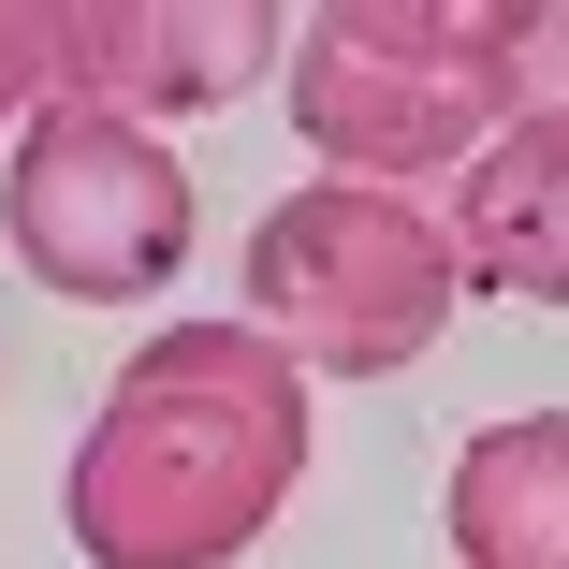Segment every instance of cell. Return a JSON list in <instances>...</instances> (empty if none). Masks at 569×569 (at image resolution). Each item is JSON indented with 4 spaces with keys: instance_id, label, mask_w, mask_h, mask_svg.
<instances>
[{
    "instance_id": "obj_1",
    "label": "cell",
    "mask_w": 569,
    "mask_h": 569,
    "mask_svg": "<svg viewBox=\"0 0 569 569\" xmlns=\"http://www.w3.org/2000/svg\"><path fill=\"white\" fill-rule=\"evenodd\" d=\"M292 482H307V380L234 307H204L102 380L59 468V526L88 569H234L292 511Z\"/></svg>"
},
{
    "instance_id": "obj_2",
    "label": "cell",
    "mask_w": 569,
    "mask_h": 569,
    "mask_svg": "<svg viewBox=\"0 0 569 569\" xmlns=\"http://www.w3.org/2000/svg\"><path fill=\"white\" fill-rule=\"evenodd\" d=\"M278 102L321 147V176H366V190L468 176L526 118L511 0H321V16H292Z\"/></svg>"
},
{
    "instance_id": "obj_3",
    "label": "cell",
    "mask_w": 569,
    "mask_h": 569,
    "mask_svg": "<svg viewBox=\"0 0 569 569\" xmlns=\"http://www.w3.org/2000/svg\"><path fill=\"white\" fill-rule=\"evenodd\" d=\"M468 278H452V234L409 204V190H366V176H307L249 219V336L292 351V380H395L423 366Z\"/></svg>"
},
{
    "instance_id": "obj_4",
    "label": "cell",
    "mask_w": 569,
    "mask_h": 569,
    "mask_svg": "<svg viewBox=\"0 0 569 569\" xmlns=\"http://www.w3.org/2000/svg\"><path fill=\"white\" fill-rule=\"evenodd\" d=\"M0 249L59 307H147L190 263V161L102 102H44L0 161Z\"/></svg>"
},
{
    "instance_id": "obj_5",
    "label": "cell",
    "mask_w": 569,
    "mask_h": 569,
    "mask_svg": "<svg viewBox=\"0 0 569 569\" xmlns=\"http://www.w3.org/2000/svg\"><path fill=\"white\" fill-rule=\"evenodd\" d=\"M292 59V16L263 0H44V73L59 102H102L132 132H176V118H219L249 102V73Z\"/></svg>"
},
{
    "instance_id": "obj_6",
    "label": "cell",
    "mask_w": 569,
    "mask_h": 569,
    "mask_svg": "<svg viewBox=\"0 0 569 569\" xmlns=\"http://www.w3.org/2000/svg\"><path fill=\"white\" fill-rule=\"evenodd\" d=\"M438 234H452V278H482L511 307H569V102H526V118L452 176Z\"/></svg>"
},
{
    "instance_id": "obj_7",
    "label": "cell",
    "mask_w": 569,
    "mask_h": 569,
    "mask_svg": "<svg viewBox=\"0 0 569 569\" xmlns=\"http://www.w3.org/2000/svg\"><path fill=\"white\" fill-rule=\"evenodd\" d=\"M452 569H569V409H511L438 482Z\"/></svg>"
},
{
    "instance_id": "obj_8",
    "label": "cell",
    "mask_w": 569,
    "mask_h": 569,
    "mask_svg": "<svg viewBox=\"0 0 569 569\" xmlns=\"http://www.w3.org/2000/svg\"><path fill=\"white\" fill-rule=\"evenodd\" d=\"M44 102H59V73H44V0H0V147H16Z\"/></svg>"
},
{
    "instance_id": "obj_9",
    "label": "cell",
    "mask_w": 569,
    "mask_h": 569,
    "mask_svg": "<svg viewBox=\"0 0 569 569\" xmlns=\"http://www.w3.org/2000/svg\"><path fill=\"white\" fill-rule=\"evenodd\" d=\"M511 59H526V102H569V0H511Z\"/></svg>"
}]
</instances>
